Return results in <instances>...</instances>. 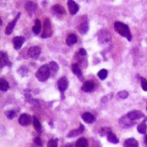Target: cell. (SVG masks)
Segmentation results:
<instances>
[{"label": "cell", "instance_id": "2e32d148", "mask_svg": "<svg viewBox=\"0 0 147 147\" xmlns=\"http://www.w3.org/2000/svg\"><path fill=\"white\" fill-rule=\"evenodd\" d=\"M89 30V23L87 20L81 22L77 26V30L81 34H86Z\"/></svg>", "mask_w": 147, "mask_h": 147}, {"label": "cell", "instance_id": "f35d334b", "mask_svg": "<svg viewBox=\"0 0 147 147\" xmlns=\"http://www.w3.org/2000/svg\"><path fill=\"white\" fill-rule=\"evenodd\" d=\"M144 143L145 144V145L147 146V134L145 135V136H144Z\"/></svg>", "mask_w": 147, "mask_h": 147}, {"label": "cell", "instance_id": "9c48e42d", "mask_svg": "<svg viewBox=\"0 0 147 147\" xmlns=\"http://www.w3.org/2000/svg\"><path fill=\"white\" fill-rule=\"evenodd\" d=\"M31 117L28 114H22L18 118V123L23 127L28 126L31 122Z\"/></svg>", "mask_w": 147, "mask_h": 147}, {"label": "cell", "instance_id": "6da1fadb", "mask_svg": "<svg viewBox=\"0 0 147 147\" xmlns=\"http://www.w3.org/2000/svg\"><path fill=\"white\" fill-rule=\"evenodd\" d=\"M114 30L120 35L126 38L128 41L132 40V35L129 27L127 24L119 21H116L114 23Z\"/></svg>", "mask_w": 147, "mask_h": 147}, {"label": "cell", "instance_id": "8fae6325", "mask_svg": "<svg viewBox=\"0 0 147 147\" xmlns=\"http://www.w3.org/2000/svg\"><path fill=\"white\" fill-rule=\"evenodd\" d=\"M26 39L23 36H17L12 39V42H13V46L15 50H18L22 47L24 43L25 42Z\"/></svg>", "mask_w": 147, "mask_h": 147}, {"label": "cell", "instance_id": "d4e9b609", "mask_svg": "<svg viewBox=\"0 0 147 147\" xmlns=\"http://www.w3.org/2000/svg\"><path fill=\"white\" fill-rule=\"evenodd\" d=\"M41 29V21L38 19H36L35 20V24L32 27V31L35 35H38Z\"/></svg>", "mask_w": 147, "mask_h": 147}, {"label": "cell", "instance_id": "ffe728a7", "mask_svg": "<svg viewBox=\"0 0 147 147\" xmlns=\"http://www.w3.org/2000/svg\"><path fill=\"white\" fill-rule=\"evenodd\" d=\"M123 147H139V144L135 138H129L124 141Z\"/></svg>", "mask_w": 147, "mask_h": 147}, {"label": "cell", "instance_id": "5b68a950", "mask_svg": "<svg viewBox=\"0 0 147 147\" xmlns=\"http://www.w3.org/2000/svg\"><path fill=\"white\" fill-rule=\"evenodd\" d=\"M51 13L53 16L57 18L63 17L67 14L65 8L60 4H55L53 5L51 8Z\"/></svg>", "mask_w": 147, "mask_h": 147}, {"label": "cell", "instance_id": "1f68e13d", "mask_svg": "<svg viewBox=\"0 0 147 147\" xmlns=\"http://www.w3.org/2000/svg\"><path fill=\"white\" fill-rule=\"evenodd\" d=\"M129 94L127 91L125 90H122V91H120L117 93V97L119 99H122V100H124L126 99L127 98Z\"/></svg>", "mask_w": 147, "mask_h": 147}, {"label": "cell", "instance_id": "74e56055", "mask_svg": "<svg viewBox=\"0 0 147 147\" xmlns=\"http://www.w3.org/2000/svg\"><path fill=\"white\" fill-rule=\"evenodd\" d=\"M81 56H82V57H85L87 56V51H86V50H85L84 48H80V50L78 51V53Z\"/></svg>", "mask_w": 147, "mask_h": 147}, {"label": "cell", "instance_id": "d6986e66", "mask_svg": "<svg viewBox=\"0 0 147 147\" xmlns=\"http://www.w3.org/2000/svg\"><path fill=\"white\" fill-rule=\"evenodd\" d=\"M82 120L87 124H92L96 121V118L94 115H93L90 113H84L81 115Z\"/></svg>", "mask_w": 147, "mask_h": 147}, {"label": "cell", "instance_id": "ba28073f", "mask_svg": "<svg viewBox=\"0 0 147 147\" xmlns=\"http://www.w3.org/2000/svg\"><path fill=\"white\" fill-rule=\"evenodd\" d=\"M41 54V48L38 46H32L29 48L27 55L32 59H37Z\"/></svg>", "mask_w": 147, "mask_h": 147}, {"label": "cell", "instance_id": "7402d4cb", "mask_svg": "<svg viewBox=\"0 0 147 147\" xmlns=\"http://www.w3.org/2000/svg\"><path fill=\"white\" fill-rule=\"evenodd\" d=\"M77 40H78V38L76 34H70L68 35L67 38L66 39V43L68 46L71 47L76 44L77 42Z\"/></svg>", "mask_w": 147, "mask_h": 147}, {"label": "cell", "instance_id": "603a6c76", "mask_svg": "<svg viewBox=\"0 0 147 147\" xmlns=\"http://www.w3.org/2000/svg\"><path fill=\"white\" fill-rule=\"evenodd\" d=\"M76 147H88V142L87 140L84 137H81L78 138L76 143Z\"/></svg>", "mask_w": 147, "mask_h": 147}, {"label": "cell", "instance_id": "44dd1931", "mask_svg": "<svg viewBox=\"0 0 147 147\" xmlns=\"http://www.w3.org/2000/svg\"><path fill=\"white\" fill-rule=\"evenodd\" d=\"M71 69L72 72L81 80L82 78V74L80 68V67L77 64H74L72 65Z\"/></svg>", "mask_w": 147, "mask_h": 147}, {"label": "cell", "instance_id": "8d00e7d4", "mask_svg": "<svg viewBox=\"0 0 147 147\" xmlns=\"http://www.w3.org/2000/svg\"><path fill=\"white\" fill-rule=\"evenodd\" d=\"M34 142H35V144H36V145H37L39 146H42V141L40 139V138H39V137H35V138H34Z\"/></svg>", "mask_w": 147, "mask_h": 147}, {"label": "cell", "instance_id": "83f0119b", "mask_svg": "<svg viewBox=\"0 0 147 147\" xmlns=\"http://www.w3.org/2000/svg\"><path fill=\"white\" fill-rule=\"evenodd\" d=\"M32 123H33V125L34 127V129L36 131H40L41 130L42 127L41 125L40 124V122L39 121V120L38 119V118L35 117V116L33 117L32 118Z\"/></svg>", "mask_w": 147, "mask_h": 147}, {"label": "cell", "instance_id": "4316f807", "mask_svg": "<svg viewBox=\"0 0 147 147\" xmlns=\"http://www.w3.org/2000/svg\"><path fill=\"white\" fill-rule=\"evenodd\" d=\"M107 140L110 143H112L114 144H117L119 143V139L117 137V136L113 132L111 133H110L107 136Z\"/></svg>", "mask_w": 147, "mask_h": 147}, {"label": "cell", "instance_id": "3957f363", "mask_svg": "<svg viewBox=\"0 0 147 147\" xmlns=\"http://www.w3.org/2000/svg\"><path fill=\"white\" fill-rule=\"evenodd\" d=\"M53 34V30L51 26V24L50 20L49 18H47L44 21L43 25V30L41 35V37L42 38L45 39L50 38Z\"/></svg>", "mask_w": 147, "mask_h": 147}, {"label": "cell", "instance_id": "ac0fdd59", "mask_svg": "<svg viewBox=\"0 0 147 147\" xmlns=\"http://www.w3.org/2000/svg\"><path fill=\"white\" fill-rule=\"evenodd\" d=\"M12 63L9 59L7 54L5 52L1 51V69L4 66H11Z\"/></svg>", "mask_w": 147, "mask_h": 147}, {"label": "cell", "instance_id": "4dcf8cb0", "mask_svg": "<svg viewBox=\"0 0 147 147\" xmlns=\"http://www.w3.org/2000/svg\"><path fill=\"white\" fill-rule=\"evenodd\" d=\"M97 76L101 80H104L108 76V71L105 69H102L97 73Z\"/></svg>", "mask_w": 147, "mask_h": 147}, {"label": "cell", "instance_id": "d590c367", "mask_svg": "<svg viewBox=\"0 0 147 147\" xmlns=\"http://www.w3.org/2000/svg\"><path fill=\"white\" fill-rule=\"evenodd\" d=\"M28 72V70L27 67L22 66L18 70V72L20 74V75H26L27 74V73Z\"/></svg>", "mask_w": 147, "mask_h": 147}, {"label": "cell", "instance_id": "484cf974", "mask_svg": "<svg viewBox=\"0 0 147 147\" xmlns=\"http://www.w3.org/2000/svg\"><path fill=\"white\" fill-rule=\"evenodd\" d=\"M137 130L139 133L141 134H145L147 130V125L146 122L145 120H144L141 123H140L137 127Z\"/></svg>", "mask_w": 147, "mask_h": 147}, {"label": "cell", "instance_id": "60d3db41", "mask_svg": "<svg viewBox=\"0 0 147 147\" xmlns=\"http://www.w3.org/2000/svg\"><path fill=\"white\" fill-rule=\"evenodd\" d=\"M144 120L146 121V122H147V117H146V118L144 119Z\"/></svg>", "mask_w": 147, "mask_h": 147}, {"label": "cell", "instance_id": "d6a6232c", "mask_svg": "<svg viewBox=\"0 0 147 147\" xmlns=\"http://www.w3.org/2000/svg\"><path fill=\"white\" fill-rule=\"evenodd\" d=\"M58 140L57 138L51 139L48 142L47 147H57Z\"/></svg>", "mask_w": 147, "mask_h": 147}, {"label": "cell", "instance_id": "7bdbcfd3", "mask_svg": "<svg viewBox=\"0 0 147 147\" xmlns=\"http://www.w3.org/2000/svg\"><path fill=\"white\" fill-rule=\"evenodd\" d=\"M146 110H147V107H146Z\"/></svg>", "mask_w": 147, "mask_h": 147}, {"label": "cell", "instance_id": "30bf717a", "mask_svg": "<svg viewBox=\"0 0 147 147\" xmlns=\"http://www.w3.org/2000/svg\"><path fill=\"white\" fill-rule=\"evenodd\" d=\"M58 88L61 93H64L68 88V81L66 77H62L60 78L58 82Z\"/></svg>", "mask_w": 147, "mask_h": 147}, {"label": "cell", "instance_id": "8992f818", "mask_svg": "<svg viewBox=\"0 0 147 147\" xmlns=\"http://www.w3.org/2000/svg\"><path fill=\"white\" fill-rule=\"evenodd\" d=\"M119 124L122 128H129L136 124V122L131 120L127 115L122 117L119 120Z\"/></svg>", "mask_w": 147, "mask_h": 147}, {"label": "cell", "instance_id": "e575fe53", "mask_svg": "<svg viewBox=\"0 0 147 147\" xmlns=\"http://www.w3.org/2000/svg\"><path fill=\"white\" fill-rule=\"evenodd\" d=\"M141 84L142 90L147 91V80L144 77H141Z\"/></svg>", "mask_w": 147, "mask_h": 147}, {"label": "cell", "instance_id": "b9f144b4", "mask_svg": "<svg viewBox=\"0 0 147 147\" xmlns=\"http://www.w3.org/2000/svg\"><path fill=\"white\" fill-rule=\"evenodd\" d=\"M2 25V20L1 19V26Z\"/></svg>", "mask_w": 147, "mask_h": 147}, {"label": "cell", "instance_id": "7c38bea8", "mask_svg": "<svg viewBox=\"0 0 147 147\" xmlns=\"http://www.w3.org/2000/svg\"><path fill=\"white\" fill-rule=\"evenodd\" d=\"M24 8L30 15L34 14L38 8V5L32 1H28L24 5Z\"/></svg>", "mask_w": 147, "mask_h": 147}, {"label": "cell", "instance_id": "7a4b0ae2", "mask_svg": "<svg viewBox=\"0 0 147 147\" xmlns=\"http://www.w3.org/2000/svg\"><path fill=\"white\" fill-rule=\"evenodd\" d=\"M50 70L47 64L42 65L35 73V77L40 82L46 81L50 76Z\"/></svg>", "mask_w": 147, "mask_h": 147}, {"label": "cell", "instance_id": "52a82bcc", "mask_svg": "<svg viewBox=\"0 0 147 147\" xmlns=\"http://www.w3.org/2000/svg\"><path fill=\"white\" fill-rule=\"evenodd\" d=\"M21 14V13H18L16 16V17L14 18V20L13 21H11L7 26L5 30V33L6 35H9L12 32H13L18 19L20 18Z\"/></svg>", "mask_w": 147, "mask_h": 147}, {"label": "cell", "instance_id": "f546056e", "mask_svg": "<svg viewBox=\"0 0 147 147\" xmlns=\"http://www.w3.org/2000/svg\"><path fill=\"white\" fill-rule=\"evenodd\" d=\"M9 88L8 82L4 79L1 78L0 81V89L2 91H7Z\"/></svg>", "mask_w": 147, "mask_h": 147}, {"label": "cell", "instance_id": "ab89813d", "mask_svg": "<svg viewBox=\"0 0 147 147\" xmlns=\"http://www.w3.org/2000/svg\"><path fill=\"white\" fill-rule=\"evenodd\" d=\"M64 147H73V145L71 143H68L64 146Z\"/></svg>", "mask_w": 147, "mask_h": 147}, {"label": "cell", "instance_id": "e0dca14e", "mask_svg": "<svg viewBox=\"0 0 147 147\" xmlns=\"http://www.w3.org/2000/svg\"><path fill=\"white\" fill-rule=\"evenodd\" d=\"M95 88V83L92 81H85L81 87V90L84 92H90Z\"/></svg>", "mask_w": 147, "mask_h": 147}, {"label": "cell", "instance_id": "5bb4252c", "mask_svg": "<svg viewBox=\"0 0 147 147\" xmlns=\"http://www.w3.org/2000/svg\"><path fill=\"white\" fill-rule=\"evenodd\" d=\"M67 4L69 13L72 16L76 15L79 11V5L74 1H72V0L68 1Z\"/></svg>", "mask_w": 147, "mask_h": 147}, {"label": "cell", "instance_id": "f1b7e54d", "mask_svg": "<svg viewBox=\"0 0 147 147\" xmlns=\"http://www.w3.org/2000/svg\"><path fill=\"white\" fill-rule=\"evenodd\" d=\"M49 68H50V72H51L53 74H55L58 72L59 70V67L57 63L55 61H51L49 63Z\"/></svg>", "mask_w": 147, "mask_h": 147}, {"label": "cell", "instance_id": "cb8c5ba5", "mask_svg": "<svg viewBox=\"0 0 147 147\" xmlns=\"http://www.w3.org/2000/svg\"><path fill=\"white\" fill-rule=\"evenodd\" d=\"M99 134L101 137H105L108 136V135L112 132V129L110 127H101L98 131Z\"/></svg>", "mask_w": 147, "mask_h": 147}, {"label": "cell", "instance_id": "277c9868", "mask_svg": "<svg viewBox=\"0 0 147 147\" xmlns=\"http://www.w3.org/2000/svg\"><path fill=\"white\" fill-rule=\"evenodd\" d=\"M111 34L105 29L101 30L98 34V40L101 44H105L111 41Z\"/></svg>", "mask_w": 147, "mask_h": 147}, {"label": "cell", "instance_id": "9a60e30c", "mask_svg": "<svg viewBox=\"0 0 147 147\" xmlns=\"http://www.w3.org/2000/svg\"><path fill=\"white\" fill-rule=\"evenodd\" d=\"M85 130V127L83 124H81L80 126L78 128L75 129H72L71 130L68 134H67V137L68 138H75L84 132Z\"/></svg>", "mask_w": 147, "mask_h": 147}, {"label": "cell", "instance_id": "4fadbf2b", "mask_svg": "<svg viewBox=\"0 0 147 147\" xmlns=\"http://www.w3.org/2000/svg\"><path fill=\"white\" fill-rule=\"evenodd\" d=\"M127 115L129 118L134 121L144 117V113L139 110H134V111H130L127 114Z\"/></svg>", "mask_w": 147, "mask_h": 147}, {"label": "cell", "instance_id": "836d02e7", "mask_svg": "<svg viewBox=\"0 0 147 147\" xmlns=\"http://www.w3.org/2000/svg\"><path fill=\"white\" fill-rule=\"evenodd\" d=\"M5 115L8 118L12 119L16 116V112L14 110H9V111L5 112Z\"/></svg>", "mask_w": 147, "mask_h": 147}]
</instances>
